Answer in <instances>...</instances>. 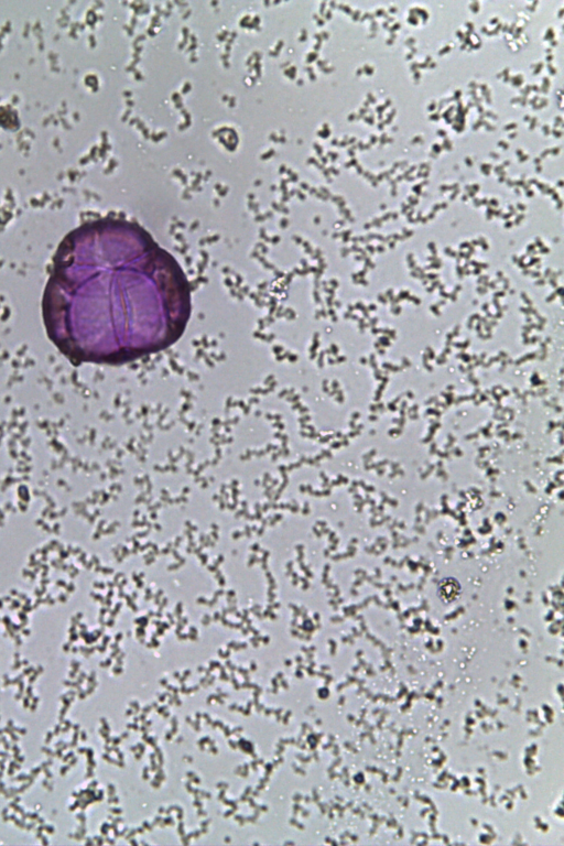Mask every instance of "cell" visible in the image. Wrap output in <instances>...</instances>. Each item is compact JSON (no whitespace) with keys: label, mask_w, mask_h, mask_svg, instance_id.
<instances>
[{"label":"cell","mask_w":564,"mask_h":846,"mask_svg":"<svg viewBox=\"0 0 564 846\" xmlns=\"http://www.w3.org/2000/svg\"><path fill=\"white\" fill-rule=\"evenodd\" d=\"M64 246L43 296L48 336L69 359L124 364L183 335L191 286L178 262L134 224L100 221Z\"/></svg>","instance_id":"cell-1"},{"label":"cell","mask_w":564,"mask_h":846,"mask_svg":"<svg viewBox=\"0 0 564 846\" xmlns=\"http://www.w3.org/2000/svg\"><path fill=\"white\" fill-rule=\"evenodd\" d=\"M436 594L443 603L449 604L458 599L462 594V586L456 578L446 577L440 581Z\"/></svg>","instance_id":"cell-2"}]
</instances>
